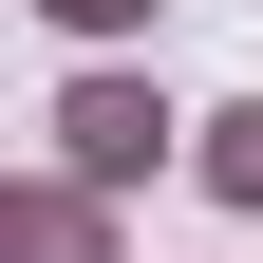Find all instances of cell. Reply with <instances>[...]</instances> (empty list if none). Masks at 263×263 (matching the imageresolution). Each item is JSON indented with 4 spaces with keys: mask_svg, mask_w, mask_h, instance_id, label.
I'll use <instances>...</instances> for the list:
<instances>
[{
    "mask_svg": "<svg viewBox=\"0 0 263 263\" xmlns=\"http://www.w3.org/2000/svg\"><path fill=\"white\" fill-rule=\"evenodd\" d=\"M38 132H57V170H94V188H113V207H132V188L170 170V132H188V113H170V94H151V76H132V57H76Z\"/></svg>",
    "mask_w": 263,
    "mask_h": 263,
    "instance_id": "1",
    "label": "cell"
},
{
    "mask_svg": "<svg viewBox=\"0 0 263 263\" xmlns=\"http://www.w3.org/2000/svg\"><path fill=\"white\" fill-rule=\"evenodd\" d=\"M0 263H132L113 245V188L94 170H19L0 188Z\"/></svg>",
    "mask_w": 263,
    "mask_h": 263,
    "instance_id": "2",
    "label": "cell"
},
{
    "mask_svg": "<svg viewBox=\"0 0 263 263\" xmlns=\"http://www.w3.org/2000/svg\"><path fill=\"white\" fill-rule=\"evenodd\" d=\"M188 188L263 226V94H226V113H188Z\"/></svg>",
    "mask_w": 263,
    "mask_h": 263,
    "instance_id": "3",
    "label": "cell"
},
{
    "mask_svg": "<svg viewBox=\"0 0 263 263\" xmlns=\"http://www.w3.org/2000/svg\"><path fill=\"white\" fill-rule=\"evenodd\" d=\"M38 19H57V38H94V57H113V38H151V0H38Z\"/></svg>",
    "mask_w": 263,
    "mask_h": 263,
    "instance_id": "4",
    "label": "cell"
}]
</instances>
